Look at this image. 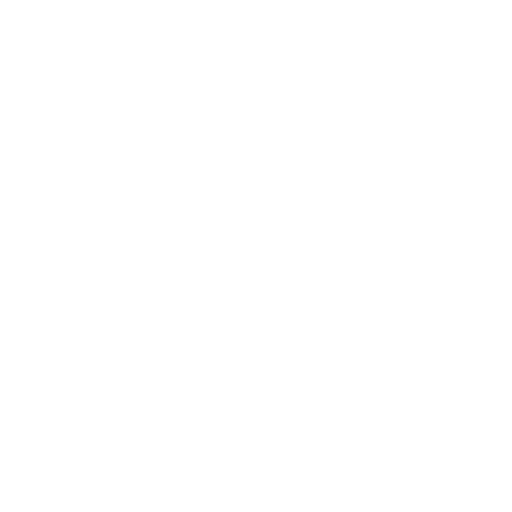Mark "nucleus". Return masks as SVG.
<instances>
[]
</instances>
